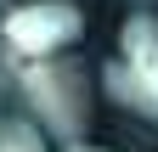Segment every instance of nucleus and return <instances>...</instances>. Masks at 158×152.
<instances>
[{"mask_svg": "<svg viewBox=\"0 0 158 152\" xmlns=\"http://www.w3.org/2000/svg\"><path fill=\"white\" fill-rule=\"evenodd\" d=\"M11 62V79H17V96L23 107L45 124V135L68 141V146H85V130H90V90H85V73L68 56H6Z\"/></svg>", "mask_w": 158, "mask_h": 152, "instance_id": "nucleus-1", "label": "nucleus"}, {"mask_svg": "<svg viewBox=\"0 0 158 152\" xmlns=\"http://www.w3.org/2000/svg\"><path fill=\"white\" fill-rule=\"evenodd\" d=\"M102 90L141 113V118H158V17L152 11H135L124 17L118 28V56L102 68Z\"/></svg>", "mask_w": 158, "mask_h": 152, "instance_id": "nucleus-2", "label": "nucleus"}, {"mask_svg": "<svg viewBox=\"0 0 158 152\" xmlns=\"http://www.w3.org/2000/svg\"><path fill=\"white\" fill-rule=\"evenodd\" d=\"M79 34H85V11L73 0H28V6H11L0 17V45L6 56H62Z\"/></svg>", "mask_w": 158, "mask_h": 152, "instance_id": "nucleus-3", "label": "nucleus"}, {"mask_svg": "<svg viewBox=\"0 0 158 152\" xmlns=\"http://www.w3.org/2000/svg\"><path fill=\"white\" fill-rule=\"evenodd\" d=\"M0 152H45V135L28 118H11V124H0Z\"/></svg>", "mask_w": 158, "mask_h": 152, "instance_id": "nucleus-4", "label": "nucleus"}, {"mask_svg": "<svg viewBox=\"0 0 158 152\" xmlns=\"http://www.w3.org/2000/svg\"><path fill=\"white\" fill-rule=\"evenodd\" d=\"M68 152H107V146H68Z\"/></svg>", "mask_w": 158, "mask_h": 152, "instance_id": "nucleus-5", "label": "nucleus"}]
</instances>
